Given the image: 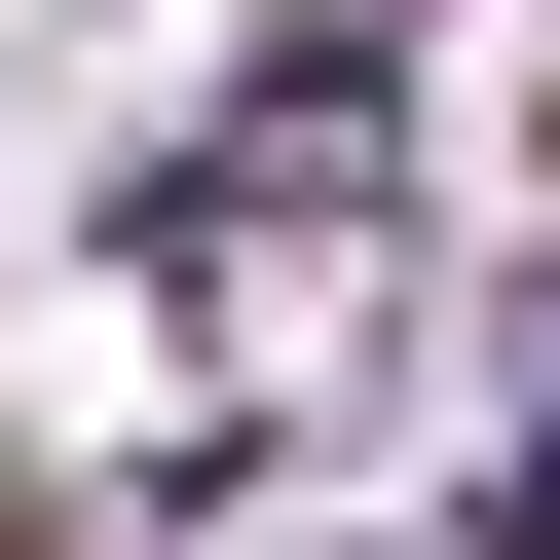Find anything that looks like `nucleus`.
Instances as JSON below:
<instances>
[]
</instances>
